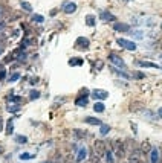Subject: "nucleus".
Instances as JSON below:
<instances>
[{
    "instance_id": "2eb2a0df",
    "label": "nucleus",
    "mask_w": 162,
    "mask_h": 163,
    "mask_svg": "<svg viewBox=\"0 0 162 163\" xmlns=\"http://www.w3.org/2000/svg\"><path fill=\"white\" fill-rule=\"evenodd\" d=\"M150 149H152V143L145 140V142L141 145V149H139V151H141V153H150Z\"/></svg>"
},
{
    "instance_id": "412c9836",
    "label": "nucleus",
    "mask_w": 162,
    "mask_h": 163,
    "mask_svg": "<svg viewBox=\"0 0 162 163\" xmlns=\"http://www.w3.org/2000/svg\"><path fill=\"white\" fill-rule=\"evenodd\" d=\"M86 24L87 26H95V15H87L86 17Z\"/></svg>"
},
{
    "instance_id": "f3484780",
    "label": "nucleus",
    "mask_w": 162,
    "mask_h": 163,
    "mask_svg": "<svg viewBox=\"0 0 162 163\" xmlns=\"http://www.w3.org/2000/svg\"><path fill=\"white\" fill-rule=\"evenodd\" d=\"M109 131H110V127H109V125H106V124H101V125H100V134H101V136L109 134Z\"/></svg>"
},
{
    "instance_id": "4be33fe9",
    "label": "nucleus",
    "mask_w": 162,
    "mask_h": 163,
    "mask_svg": "<svg viewBox=\"0 0 162 163\" xmlns=\"http://www.w3.org/2000/svg\"><path fill=\"white\" fill-rule=\"evenodd\" d=\"M20 6H22L25 11H28V12H31V11H32V6H31L28 2H20Z\"/></svg>"
},
{
    "instance_id": "bb28decb",
    "label": "nucleus",
    "mask_w": 162,
    "mask_h": 163,
    "mask_svg": "<svg viewBox=\"0 0 162 163\" xmlns=\"http://www.w3.org/2000/svg\"><path fill=\"white\" fill-rule=\"evenodd\" d=\"M29 94H31L29 99H38V98H40V91H37V90H32Z\"/></svg>"
},
{
    "instance_id": "9b49d317",
    "label": "nucleus",
    "mask_w": 162,
    "mask_h": 163,
    "mask_svg": "<svg viewBox=\"0 0 162 163\" xmlns=\"http://www.w3.org/2000/svg\"><path fill=\"white\" fill-rule=\"evenodd\" d=\"M86 157H87V149H86L84 146H81L80 151H78V154H77V162H83Z\"/></svg>"
},
{
    "instance_id": "6e6552de",
    "label": "nucleus",
    "mask_w": 162,
    "mask_h": 163,
    "mask_svg": "<svg viewBox=\"0 0 162 163\" xmlns=\"http://www.w3.org/2000/svg\"><path fill=\"white\" fill-rule=\"evenodd\" d=\"M87 102H89L87 94H83V96H80V98H77V99H75V105H78V107H86V105H87Z\"/></svg>"
},
{
    "instance_id": "39448f33",
    "label": "nucleus",
    "mask_w": 162,
    "mask_h": 163,
    "mask_svg": "<svg viewBox=\"0 0 162 163\" xmlns=\"http://www.w3.org/2000/svg\"><path fill=\"white\" fill-rule=\"evenodd\" d=\"M95 151H97V154H98L100 157H103V156H104V153L107 151L104 142H101V140H97V142H95Z\"/></svg>"
},
{
    "instance_id": "dca6fc26",
    "label": "nucleus",
    "mask_w": 162,
    "mask_h": 163,
    "mask_svg": "<svg viewBox=\"0 0 162 163\" xmlns=\"http://www.w3.org/2000/svg\"><path fill=\"white\" fill-rule=\"evenodd\" d=\"M93 110H95L97 113H103V111L106 110V105H104L103 102H97L95 105H93Z\"/></svg>"
},
{
    "instance_id": "cd10ccee",
    "label": "nucleus",
    "mask_w": 162,
    "mask_h": 163,
    "mask_svg": "<svg viewBox=\"0 0 162 163\" xmlns=\"http://www.w3.org/2000/svg\"><path fill=\"white\" fill-rule=\"evenodd\" d=\"M16 140H17L19 143H26V142H28V139H26L25 136H17V137H16Z\"/></svg>"
},
{
    "instance_id": "20e7f679",
    "label": "nucleus",
    "mask_w": 162,
    "mask_h": 163,
    "mask_svg": "<svg viewBox=\"0 0 162 163\" xmlns=\"http://www.w3.org/2000/svg\"><path fill=\"white\" fill-rule=\"evenodd\" d=\"M113 29L118 32H129L130 31V26L127 23H121V21H115L113 23Z\"/></svg>"
},
{
    "instance_id": "2f4dec72",
    "label": "nucleus",
    "mask_w": 162,
    "mask_h": 163,
    "mask_svg": "<svg viewBox=\"0 0 162 163\" xmlns=\"http://www.w3.org/2000/svg\"><path fill=\"white\" fill-rule=\"evenodd\" d=\"M135 76H136V78H144L145 75H144L142 72H138V73H136V75H135Z\"/></svg>"
},
{
    "instance_id": "f8f14e48",
    "label": "nucleus",
    "mask_w": 162,
    "mask_h": 163,
    "mask_svg": "<svg viewBox=\"0 0 162 163\" xmlns=\"http://www.w3.org/2000/svg\"><path fill=\"white\" fill-rule=\"evenodd\" d=\"M136 64L141 66V67H152V69H159V64L148 63V61H136Z\"/></svg>"
},
{
    "instance_id": "393cba45",
    "label": "nucleus",
    "mask_w": 162,
    "mask_h": 163,
    "mask_svg": "<svg viewBox=\"0 0 162 163\" xmlns=\"http://www.w3.org/2000/svg\"><path fill=\"white\" fill-rule=\"evenodd\" d=\"M6 110H8L9 113H16V111H19V110H20V107H19L17 104H16V105H8Z\"/></svg>"
},
{
    "instance_id": "ddd939ff",
    "label": "nucleus",
    "mask_w": 162,
    "mask_h": 163,
    "mask_svg": "<svg viewBox=\"0 0 162 163\" xmlns=\"http://www.w3.org/2000/svg\"><path fill=\"white\" fill-rule=\"evenodd\" d=\"M103 157H104L106 163H115V156H113V153H112V151H106Z\"/></svg>"
},
{
    "instance_id": "aec40b11",
    "label": "nucleus",
    "mask_w": 162,
    "mask_h": 163,
    "mask_svg": "<svg viewBox=\"0 0 162 163\" xmlns=\"http://www.w3.org/2000/svg\"><path fill=\"white\" fill-rule=\"evenodd\" d=\"M6 134H12L14 131V127H12V119H8V124H6Z\"/></svg>"
},
{
    "instance_id": "0eeeda50",
    "label": "nucleus",
    "mask_w": 162,
    "mask_h": 163,
    "mask_svg": "<svg viewBox=\"0 0 162 163\" xmlns=\"http://www.w3.org/2000/svg\"><path fill=\"white\" fill-rule=\"evenodd\" d=\"M92 96H93V98H97V99H106L107 96H109V93H107L106 90H100V89H97V90H93V91H92Z\"/></svg>"
},
{
    "instance_id": "a878e982",
    "label": "nucleus",
    "mask_w": 162,
    "mask_h": 163,
    "mask_svg": "<svg viewBox=\"0 0 162 163\" xmlns=\"http://www.w3.org/2000/svg\"><path fill=\"white\" fill-rule=\"evenodd\" d=\"M17 79H20V73H19V72H17V73H14V75H11L8 81H9V83H16Z\"/></svg>"
},
{
    "instance_id": "7c9ffc66",
    "label": "nucleus",
    "mask_w": 162,
    "mask_h": 163,
    "mask_svg": "<svg viewBox=\"0 0 162 163\" xmlns=\"http://www.w3.org/2000/svg\"><path fill=\"white\" fill-rule=\"evenodd\" d=\"M6 78V70H2V72H0V81H3Z\"/></svg>"
},
{
    "instance_id": "1a4fd4ad",
    "label": "nucleus",
    "mask_w": 162,
    "mask_h": 163,
    "mask_svg": "<svg viewBox=\"0 0 162 163\" xmlns=\"http://www.w3.org/2000/svg\"><path fill=\"white\" fill-rule=\"evenodd\" d=\"M150 162L152 163H158L159 162V151H158V148H152L150 149Z\"/></svg>"
},
{
    "instance_id": "473e14b6",
    "label": "nucleus",
    "mask_w": 162,
    "mask_h": 163,
    "mask_svg": "<svg viewBox=\"0 0 162 163\" xmlns=\"http://www.w3.org/2000/svg\"><path fill=\"white\" fill-rule=\"evenodd\" d=\"M2 125H3V119L0 117V131H2Z\"/></svg>"
},
{
    "instance_id": "6ab92c4d",
    "label": "nucleus",
    "mask_w": 162,
    "mask_h": 163,
    "mask_svg": "<svg viewBox=\"0 0 162 163\" xmlns=\"http://www.w3.org/2000/svg\"><path fill=\"white\" fill-rule=\"evenodd\" d=\"M112 70H113V73H118L119 76H123V78H126V79H129V78H130V75H129L127 72H123V70H119V69H116V67H113Z\"/></svg>"
},
{
    "instance_id": "9d476101",
    "label": "nucleus",
    "mask_w": 162,
    "mask_h": 163,
    "mask_svg": "<svg viewBox=\"0 0 162 163\" xmlns=\"http://www.w3.org/2000/svg\"><path fill=\"white\" fill-rule=\"evenodd\" d=\"M75 11H77V5L74 2H69V3L64 5V12L66 14H74Z\"/></svg>"
},
{
    "instance_id": "f03ea898",
    "label": "nucleus",
    "mask_w": 162,
    "mask_h": 163,
    "mask_svg": "<svg viewBox=\"0 0 162 163\" xmlns=\"http://www.w3.org/2000/svg\"><path fill=\"white\" fill-rule=\"evenodd\" d=\"M109 60H110V63H112L115 67H126L124 60L121 58V57H118V55H115V53H112V55L109 57Z\"/></svg>"
},
{
    "instance_id": "c85d7f7f",
    "label": "nucleus",
    "mask_w": 162,
    "mask_h": 163,
    "mask_svg": "<svg viewBox=\"0 0 162 163\" xmlns=\"http://www.w3.org/2000/svg\"><path fill=\"white\" fill-rule=\"evenodd\" d=\"M6 99H8V101H14V102H20V101H22L20 96H8Z\"/></svg>"
},
{
    "instance_id": "c756f323",
    "label": "nucleus",
    "mask_w": 162,
    "mask_h": 163,
    "mask_svg": "<svg viewBox=\"0 0 162 163\" xmlns=\"http://www.w3.org/2000/svg\"><path fill=\"white\" fill-rule=\"evenodd\" d=\"M75 136H77V137H84L83 130H75Z\"/></svg>"
},
{
    "instance_id": "72a5a7b5",
    "label": "nucleus",
    "mask_w": 162,
    "mask_h": 163,
    "mask_svg": "<svg viewBox=\"0 0 162 163\" xmlns=\"http://www.w3.org/2000/svg\"><path fill=\"white\" fill-rule=\"evenodd\" d=\"M2 153H3V148H2V146H0V154H2Z\"/></svg>"
},
{
    "instance_id": "423d86ee",
    "label": "nucleus",
    "mask_w": 162,
    "mask_h": 163,
    "mask_svg": "<svg viewBox=\"0 0 162 163\" xmlns=\"http://www.w3.org/2000/svg\"><path fill=\"white\" fill-rule=\"evenodd\" d=\"M100 17H101L103 21H113V20H115V15L110 14V12L107 11V9H104V11L100 12Z\"/></svg>"
},
{
    "instance_id": "c9c22d12",
    "label": "nucleus",
    "mask_w": 162,
    "mask_h": 163,
    "mask_svg": "<svg viewBox=\"0 0 162 163\" xmlns=\"http://www.w3.org/2000/svg\"><path fill=\"white\" fill-rule=\"evenodd\" d=\"M0 53H2V49H0Z\"/></svg>"
},
{
    "instance_id": "5701e85b",
    "label": "nucleus",
    "mask_w": 162,
    "mask_h": 163,
    "mask_svg": "<svg viewBox=\"0 0 162 163\" xmlns=\"http://www.w3.org/2000/svg\"><path fill=\"white\" fill-rule=\"evenodd\" d=\"M32 21H35V23H43V21H45V17L35 14V15H32Z\"/></svg>"
},
{
    "instance_id": "f704fd0d",
    "label": "nucleus",
    "mask_w": 162,
    "mask_h": 163,
    "mask_svg": "<svg viewBox=\"0 0 162 163\" xmlns=\"http://www.w3.org/2000/svg\"><path fill=\"white\" fill-rule=\"evenodd\" d=\"M45 163H51V162H45Z\"/></svg>"
},
{
    "instance_id": "f257e3e1",
    "label": "nucleus",
    "mask_w": 162,
    "mask_h": 163,
    "mask_svg": "<svg viewBox=\"0 0 162 163\" xmlns=\"http://www.w3.org/2000/svg\"><path fill=\"white\" fill-rule=\"evenodd\" d=\"M116 43L121 46V47H124L127 50H136V44H135L133 41H130V40H124V38H118L116 40Z\"/></svg>"
},
{
    "instance_id": "a211bd4d",
    "label": "nucleus",
    "mask_w": 162,
    "mask_h": 163,
    "mask_svg": "<svg viewBox=\"0 0 162 163\" xmlns=\"http://www.w3.org/2000/svg\"><path fill=\"white\" fill-rule=\"evenodd\" d=\"M83 63H84V61L81 60V58H71V60H69V66H72V67H74V66H83Z\"/></svg>"
},
{
    "instance_id": "7ed1b4c3",
    "label": "nucleus",
    "mask_w": 162,
    "mask_h": 163,
    "mask_svg": "<svg viewBox=\"0 0 162 163\" xmlns=\"http://www.w3.org/2000/svg\"><path fill=\"white\" fill-rule=\"evenodd\" d=\"M89 46H90V41H89L87 38H84V37L77 38V41H75V47H77V49L80 47V49H84V50H86Z\"/></svg>"
},
{
    "instance_id": "b1692460",
    "label": "nucleus",
    "mask_w": 162,
    "mask_h": 163,
    "mask_svg": "<svg viewBox=\"0 0 162 163\" xmlns=\"http://www.w3.org/2000/svg\"><path fill=\"white\" fill-rule=\"evenodd\" d=\"M34 157H35V156H34V154H29V153H23V154L20 156L22 160H32Z\"/></svg>"
},
{
    "instance_id": "4468645a",
    "label": "nucleus",
    "mask_w": 162,
    "mask_h": 163,
    "mask_svg": "<svg viewBox=\"0 0 162 163\" xmlns=\"http://www.w3.org/2000/svg\"><path fill=\"white\" fill-rule=\"evenodd\" d=\"M84 122H86V124H89V125H101V124H103L100 119H97V117H90V116L86 117Z\"/></svg>"
}]
</instances>
